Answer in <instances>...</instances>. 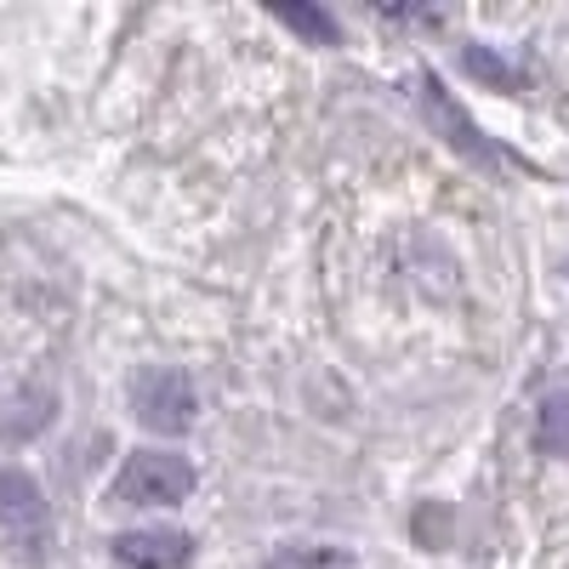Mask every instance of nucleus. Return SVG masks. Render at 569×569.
Instances as JSON below:
<instances>
[{
    "mask_svg": "<svg viewBox=\"0 0 569 569\" xmlns=\"http://www.w3.org/2000/svg\"><path fill=\"white\" fill-rule=\"evenodd\" d=\"M194 485H200V472L182 450H131L126 467L114 472V485H109V501H120V507H177V501L194 496Z\"/></svg>",
    "mask_w": 569,
    "mask_h": 569,
    "instance_id": "f257e3e1",
    "label": "nucleus"
},
{
    "mask_svg": "<svg viewBox=\"0 0 569 569\" xmlns=\"http://www.w3.org/2000/svg\"><path fill=\"white\" fill-rule=\"evenodd\" d=\"M131 416L160 439H177L200 421V393H194V376L177 370V365H142L131 376Z\"/></svg>",
    "mask_w": 569,
    "mask_h": 569,
    "instance_id": "f03ea898",
    "label": "nucleus"
},
{
    "mask_svg": "<svg viewBox=\"0 0 569 569\" xmlns=\"http://www.w3.org/2000/svg\"><path fill=\"white\" fill-rule=\"evenodd\" d=\"M120 569H182L194 558V536L171 530V525H149V530H120L109 541Z\"/></svg>",
    "mask_w": 569,
    "mask_h": 569,
    "instance_id": "7ed1b4c3",
    "label": "nucleus"
},
{
    "mask_svg": "<svg viewBox=\"0 0 569 569\" xmlns=\"http://www.w3.org/2000/svg\"><path fill=\"white\" fill-rule=\"evenodd\" d=\"M416 98H421L427 120H439V126L450 131V142H456V149H461L467 160H490V142H485V131L461 114V103L450 98V91H445L433 74H421V80H416Z\"/></svg>",
    "mask_w": 569,
    "mask_h": 569,
    "instance_id": "20e7f679",
    "label": "nucleus"
},
{
    "mask_svg": "<svg viewBox=\"0 0 569 569\" xmlns=\"http://www.w3.org/2000/svg\"><path fill=\"white\" fill-rule=\"evenodd\" d=\"M0 525H7L12 536L46 530V490H40L34 472H23V467L0 472Z\"/></svg>",
    "mask_w": 569,
    "mask_h": 569,
    "instance_id": "39448f33",
    "label": "nucleus"
},
{
    "mask_svg": "<svg viewBox=\"0 0 569 569\" xmlns=\"http://www.w3.org/2000/svg\"><path fill=\"white\" fill-rule=\"evenodd\" d=\"M262 569H353V552L330 541H291V547H273Z\"/></svg>",
    "mask_w": 569,
    "mask_h": 569,
    "instance_id": "423d86ee",
    "label": "nucleus"
},
{
    "mask_svg": "<svg viewBox=\"0 0 569 569\" xmlns=\"http://www.w3.org/2000/svg\"><path fill=\"white\" fill-rule=\"evenodd\" d=\"M536 450L541 456H569V388L541 399V410H536Z\"/></svg>",
    "mask_w": 569,
    "mask_h": 569,
    "instance_id": "0eeeda50",
    "label": "nucleus"
},
{
    "mask_svg": "<svg viewBox=\"0 0 569 569\" xmlns=\"http://www.w3.org/2000/svg\"><path fill=\"white\" fill-rule=\"evenodd\" d=\"M273 18L284 23V29H297L302 40H313V46H337V18H330L325 7H313V0H297V7H273Z\"/></svg>",
    "mask_w": 569,
    "mask_h": 569,
    "instance_id": "6e6552de",
    "label": "nucleus"
},
{
    "mask_svg": "<svg viewBox=\"0 0 569 569\" xmlns=\"http://www.w3.org/2000/svg\"><path fill=\"white\" fill-rule=\"evenodd\" d=\"M461 69L479 74V80L496 86V91H512V86H518V69L496 52V46H467V52H461Z\"/></svg>",
    "mask_w": 569,
    "mask_h": 569,
    "instance_id": "1a4fd4ad",
    "label": "nucleus"
}]
</instances>
